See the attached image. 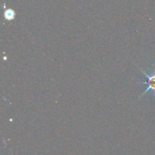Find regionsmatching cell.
<instances>
[{
	"instance_id": "obj_1",
	"label": "cell",
	"mask_w": 155,
	"mask_h": 155,
	"mask_svg": "<svg viewBox=\"0 0 155 155\" xmlns=\"http://www.w3.org/2000/svg\"><path fill=\"white\" fill-rule=\"evenodd\" d=\"M139 69L142 71V74L146 78V81L142 83L145 85V89L143 91V93L141 94L140 97H143L145 94H147L148 92L152 93L154 95H155V70H154L151 74H148L144 70H142V68H139Z\"/></svg>"
},
{
	"instance_id": "obj_2",
	"label": "cell",
	"mask_w": 155,
	"mask_h": 155,
	"mask_svg": "<svg viewBox=\"0 0 155 155\" xmlns=\"http://www.w3.org/2000/svg\"><path fill=\"white\" fill-rule=\"evenodd\" d=\"M4 16L5 20L8 21H12V20L15 19V12H14V10L12 9H7V10L5 11Z\"/></svg>"
}]
</instances>
